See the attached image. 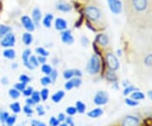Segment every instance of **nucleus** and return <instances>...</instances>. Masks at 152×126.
Returning <instances> with one entry per match:
<instances>
[{
	"mask_svg": "<svg viewBox=\"0 0 152 126\" xmlns=\"http://www.w3.org/2000/svg\"><path fill=\"white\" fill-rule=\"evenodd\" d=\"M60 126H69V125H68L67 124H63V125H61Z\"/></svg>",
	"mask_w": 152,
	"mask_h": 126,
	"instance_id": "59",
	"label": "nucleus"
},
{
	"mask_svg": "<svg viewBox=\"0 0 152 126\" xmlns=\"http://www.w3.org/2000/svg\"><path fill=\"white\" fill-rule=\"evenodd\" d=\"M107 2L109 8L113 14L118 15L122 11V4L119 0H107Z\"/></svg>",
	"mask_w": 152,
	"mask_h": 126,
	"instance_id": "7",
	"label": "nucleus"
},
{
	"mask_svg": "<svg viewBox=\"0 0 152 126\" xmlns=\"http://www.w3.org/2000/svg\"><path fill=\"white\" fill-rule=\"evenodd\" d=\"M26 103H27L28 106H33V105L36 104V103L31 98H28L26 100Z\"/></svg>",
	"mask_w": 152,
	"mask_h": 126,
	"instance_id": "51",
	"label": "nucleus"
},
{
	"mask_svg": "<svg viewBox=\"0 0 152 126\" xmlns=\"http://www.w3.org/2000/svg\"><path fill=\"white\" fill-rule=\"evenodd\" d=\"M23 110H24V112H25L26 114H28L29 116L33 114V110L31 108V106H28V105L27 106H25V107H24V108H23Z\"/></svg>",
	"mask_w": 152,
	"mask_h": 126,
	"instance_id": "43",
	"label": "nucleus"
},
{
	"mask_svg": "<svg viewBox=\"0 0 152 126\" xmlns=\"http://www.w3.org/2000/svg\"><path fill=\"white\" fill-rule=\"evenodd\" d=\"M9 118V113L8 112H0V121L4 124L6 122V119Z\"/></svg>",
	"mask_w": 152,
	"mask_h": 126,
	"instance_id": "32",
	"label": "nucleus"
},
{
	"mask_svg": "<svg viewBox=\"0 0 152 126\" xmlns=\"http://www.w3.org/2000/svg\"><path fill=\"white\" fill-rule=\"evenodd\" d=\"M38 62L39 63H42V64H44L46 62V57H43V56H39L37 58Z\"/></svg>",
	"mask_w": 152,
	"mask_h": 126,
	"instance_id": "50",
	"label": "nucleus"
},
{
	"mask_svg": "<svg viewBox=\"0 0 152 126\" xmlns=\"http://www.w3.org/2000/svg\"><path fill=\"white\" fill-rule=\"evenodd\" d=\"M15 43V37L13 33L9 32L6 34L1 41V46L4 48H10L13 47Z\"/></svg>",
	"mask_w": 152,
	"mask_h": 126,
	"instance_id": "5",
	"label": "nucleus"
},
{
	"mask_svg": "<svg viewBox=\"0 0 152 126\" xmlns=\"http://www.w3.org/2000/svg\"><path fill=\"white\" fill-rule=\"evenodd\" d=\"M20 81L22 83L26 84V83L30 82L31 79H30V77H28L27 75H22L20 77Z\"/></svg>",
	"mask_w": 152,
	"mask_h": 126,
	"instance_id": "42",
	"label": "nucleus"
},
{
	"mask_svg": "<svg viewBox=\"0 0 152 126\" xmlns=\"http://www.w3.org/2000/svg\"><path fill=\"white\" fill-rule=\"evenodd\" d=\"M106 60H107V64L108 65L110 70L114 71V70H118V68L119 67V63H118V59L112 53H107L106 54Z\"/></svg>",
	"mask_w": 152,
	"mask_h": 126,
	"instance_id": "4",
	"label": "nucleus"
},
{
	"mask_svg": "<svg viewBox=\"0 0 152 126\" xmlns=\"http://www.w3.org/2000/svg\"><path fill=\"white\" fill-rule=\"evenodd\" d=\"M64 92H63V91H58V92H57L56 93L53 95L52 100H53L54 103H59L62 99L64 98Z\"/></svg>",
	"mask_w": 152,
	"mask_h": 126,
	"instance_id": "17",
	"label": "nucleus"
},
{
	"mask_svg": "<svg viewBox=\"0 0 152 126\" xmlns=\"http://www.w3.org/2000/svg\"><path fill=\"white\" fill-rule=\"evenodd\" d=\"M96 41H97V42L101 46H107V44L109 43V39L107 37V35H105V34H101V35H99L97 37V38H96Z\"/></svg>",
	"mask_w": 152,
	"mask_h": 126,
	"instance_id": "15",
	"label": "nucleus"
},
{
	"mask_svg": "<svg viewBox=\"0 0 152 126\" xmlns=\"http://www.w3.org/2000/svg\"><path fill=\"white\" fill-rule=\"evenodd\" d=\"M41 17H42L41 10H40L38 8H36V9L32 11L33 23H34L36 26H38V25H39V22H40V20H41Z\"/></svg>",
	"mask_w": 152,
	"mask_h": 126,
	"instance_id": "14",
	"label": "nucleus"
},
{
	"mask_svg": "<svg viewBox=\"0 0 152 126\" xmlns=\"http://www.w3.org/2000/svg\"><path fill=\"white\" fill-rule=\"evenodd\" d=\"M106 79L109 81L114 82V81H117V76H116V75L114 74V72L113 70H109L106 74Z\"/></svg>",
	"mask_w": 152,
	"mask_h": 126,
	"instance_id": "22",
	"label": "nucleus"
},
{
	"mask_svg": "<svg viewBox=\"0 0 152 126\" xmlns=\"http://www.w3.org/2000/svg\"><path fill=\"white\" fill-rule=\"evenodd\" d=\"M74 74H75V75L78 77H80L82 75V73L80 70H74Z\"/></svg>",
	"mask_w": 152,
	"mask_h": 126,
	"instance_id": "53",
	"label": "nucleus"
},
{
	"mask_svg": "<svg viewBox=\"0 0 152 126\" xmlns=\"http://www.w3.org/2000/svg\"><path fill=\"white\" fill-rule=\"evenodd\" d=\"M33 92V90L31 87H28L26 89H25L23 91V94L25 97H29V96H31V94Z\"/></svg>",
	"mask_w": 152,
	"mask_h": 126,
	"instance_id": "40",
	"label": "nucleus"
},
{
	"mask_svg": "<svg viewBox=\"0 0 152 126\" xmlns=\"http://www.w3.org/2000/svg\"><path fill=\"white\" fill-rule=\"evenodd\" d=\"M131 98L133 100H142L145 98V95L144 93H142L140 92H133L131 95Z\"/></svg>",
	"mask_w": 152,
	"mask_h": 126,
	"instance_id": "24",
	"label": "nucleus"
},
{
	"mask_svg": "<svg viewBox=\"0 0 152 126\" xmlns=\"http://www.w3.org/2000/svg\"><path fill=\"white\" fill-rule=\"evenodd\" d=\"M149 97H151V99L152 100V91H151V92H149Z\"/></svg>",
	"mask_w": 152,
	"mask_h": 126,
	"instance_id": "57",
	"label": "nucleus"
},
{
	"mask_svg": "<svg viewBox=\"0 0 152 126\" xmlns=\"http://www.w3.org/2000/svg\"><path fill=\"white\" fill-rule=\"evenodd\" d=\"M53 19V16L51 15V14H48L46 15V16L44 17L43 19V25L46 27L49 28L51 26V24H52V21Z\"/></svg>",
	"mask_w": 152,
	"mask_h": 126,
	"instance_id": "19",
	"label": "nucleus"
},
{
	"mask_svg": "<svg viewBox=\"0 0 152 126\" xmlns=\"http://www.w3.org/2000/svg\"><path fill=\"white\" fill-rule=\"evenodd\" d=\"M22 40H23V42L26 45H30L32 42L33 37L30 33H25L22 37Z\"/></svg>",
	"mask_w": 152,
	"mask_h": 126,
	"instance_id": "20",
	"label": "nucleus"
},
{
	"mask_svg": "<svg viewBox=\"0 0 152 126\" xmlns=\"http://www.w3.org/2000/svg\"><path fill=\"white\" fill-rule=\"evenodd\" d=\"M65 119H66V117L64 114H59L58 116V119L59 122H63V121H64L65 120Z\"/></svg>",
	"mask_w": 152,
	"mask_h": 126,
	"instance_id": "49",
	"label": "nucleus"
},
{
	"mask_svg": "<svg viewBox=\"0 0 152 126\" xmlns=\"http://www.w3.org/2000/svg\"><path fill=\"white\" fill-rule=\"evenodd\" d=\"M82 42H83V45L84 46H86V45H88V43H89V42H88V39L86 38V37H83L82 38Z\"/></svg>",
	"mask_w": 152,
	"mask_h": 126,
	"instance_id": "54",
	"label": "nucleus"
},
{
	"mask_svg": "<svg viewBox=\"0 0 152 126\" xmlns=\"http://www.w3.org/2000/svg\"><path fill=\"white\" fill-rule=\"evenodd\" d=\"M16 120V116H9V118L6 119V125L7 126H13Z\"/></svg>",
	"mask_w": 152,
	"mask_h": 126,
	"instance_id": "27",
	"label": "nucleus"
},
{
	"mask_svg": "<svg viewBox=\"0 0 152 126\" xmlns=\"http://www.w3.org/2000/svg\"><path fill=\"white\" fill-rule=\"evenodd\" d=\"M64 86H65V88L67 89V90H71L72 88L75 87V86H74V84H73V82H72V81H71V80L69 81H68V82L66 83Z\"/></svg>",
	"mask_w": 152,
	"mask_h": 126,
	"instance_id": "47",
	"label": "nucleus"
},
{
	"mask_svg": "<svg viewBox=\"0 0 152 126\" xmlns=\"http://www.w3.org/2000/svg\"><path fill=\"white\" fill-rule=\"evenodd\" d=\"M13 67H14V69H16V67H17V64H13Z\"/></svg>",
	"mask_w": 152,
	"mask_h": 126,
	"instance_id": "58",
	"label": "nucleus"
},
{
	"mask_svg": "<svg viewBox=\"0 0 152 126\" xmlns=\"http://www.w3.org/2000/svg\"><path fill=\"white\" fill-rule=\"evenodd\" d=\"M38 124H39V121L32 120V121H31V126H37Z\"/></svg>",
	"mask_w": 152,
	"mask_h": 126,
	"instance_id": "55",
	"label": "nucleus"
},
{
	"mask_svg": "<svg viewBox=\"0 0 152 126\" xmlns=\"http://www.w3.org/2000/svg\"><path fill=\"white\" fill-rule=\"evenodd\" d=\"M102 114H103V110L102 109V108H95V109L90 111L87 114V115L89 116L90 118L96 119V118H98V117L102 115Z\"/></svg>",
	"mask_w": 152,
	"mask_h": 126,
	"instance_id": "16",
	"label": "nucleus"
},
{
	"mask_svg": "<svg viewBox=\"0 0 152 126\" xmlns=\"http://www.w3.org/2000/svg\"><path fill=\"white\" fill-rule=\"evenodd\" d=\"M10 109L14 112V113H20V105L19 103H12L10 105Z\"/></svg>",
	"mask_w": 152,
	"mask_h": 126,
	"instance_id": "25",
	"label": "nucleus"
},
{
	"mask_svg": "<svg viewBox=\"0 0 152 126\" xmlns=\"http://www.w3.org/2000/svg\"><path fill=\"white\" fill-rule=\"evenodd\" d=\"M50 76H51V81H52V82H55V81H56V79H57V77H58V72L56 71L55 70H53L52 72L50 73Z\"/></svg>",
	"mask_w": 152,
	"mask_h": 126,
	"instance_id": "41",
	"label": "nucleus"
},
{
	"mask_svg": "<svg viewBox=\"0 0 152 126\" xmlns=\"http://www.w3.org/2000/svg\"><path fill=\"white\" fill-rule=\"evenodd\" d=\"M4 57L9 59H14L15 58V51L14 49H5L3 52Z\"/></svg>",
	"mask_w": 152,
	"mask_h": 126,
	"instance_id": "18",
	"label": "nucleus"
},
{
	"mask_svg": "<svg viewBox=\"0 0 152 126\" xmlns=\"http://www.w3.org/2000/svg\"><path fill=\"white\" fill-rule=\"evenodd\" d=\"M124 9L131 27L138 32L152 26V0H124Z\"/></svg>",
	"mask_w": 152,
	"mask_h": 126,
	"instance_id": "1",
	"label": "nucleus"
},
{
	"mask_svg": "<svg viewBox=\"0 0 152 126\" xmlns=\"http://www.w3.org/2000/svg\"><path fill=\"white\" fill-rule=\"evenodd\" d=\"M41 83H42V85H43V86H48V85L52 83L51 78L48 76L43 77V78H42V80H41Z\"/></svg>",
	"mask_w": 152,
	"mask_h": 126,
	"instance_id": "34",
	"label": "nucleus"
},
{
	"mask_svg": "<svg viewBox=\"0 0 152 126\" xmlns=\"http://www.w3.org/2000/svg\"><path fill=\"white\" fill-rule=\"evenodd\" d=\"M48 94H49V91L48 89H47V88H44L43 90H42V92H41V97H42V99L43 100V101H46L48 97Z\"/></svg>",
	"mask_w": 152,
	"mask_h": 126,
	"instance_id": "31",
	"label": "nucleus"
},
{
	"mask_svg": "<svg viewBox=\"0 0 152 126\" xmlns=\"http://www.w3.org/2000/svg\"><path fill=\"white\" fill-rule=\"evenodd\" d=\"M65 120H66V124H67L69 126H75V125H74V121H73V119H71L70 117L66 118Z\"/></svg>",
	"mask_w": 152,
	"mask_h": 126,
	"instance_id": "48",
	"label": "nucleus"
},
{
	"mask_svg": "<svg viewBox=\"0 0 152 126\" xmlns=\"http://www.w3.org/2000/svg\"><path fill=\"white\" fill-rule=\"evenodd\" d=\"M15 88L18 90L19 92H23L25 89H26V84L25 83H17L15 84Z\"/></svg>",
	"mask_w": 152,
	"mask_h": 126,
	"instance_id": "35",
	"label": "nucleus"
},
{
	"mask_svg": "<svg viewBox=\"0 0 152 126\" xmlns=\"http://www.w3.org/2000/svg\"><path fill=\"white\" fill-rule=\"evenodd\" d=\"M59 121L58 119H56L54 117H52L51 119H50V121H49V124H50V125L51 126H58L59 125Z\"/></svg>",
	"mask_w": 152,
	"mask_h": 126,
	"instance_id": "38",
	"label": "nucleus"
},
{
	"mask_svg": "<svg viewBox=\"0 0 152 126\" xmlns=\"http://www.w3.org/2000/svg\"><path fill=\"white\" fill-rule=\"evenodd\" d=\"M37 111L38 112V114L40 116L44 115V114H45V111L43 110L42 106H38V107H37Z\"/></svg>",
	"mask_w": 152,
	"mask_h": 126,
	"instance_id": "46",
	"label": "nucleus"
},
{
	"mask_svg": "<svg viewBox=\"0 0 152 126\" xmlns=\"http://www.w3.org/2000/svg\"><path fill=\"white\" fill-rule=\"evenodd\" d=\"M71 81H72V82L74 84V86L75 87H79L81 85V80L80 78H74Z\"/></svg>",
	"mask_w": 152,
	"mask_h": 126,
	"instance_id": "39",
	"label": "nucleus"
},
{
	"mask_svg": "<svg viewBox=\"0 0 152 126\" xmlns=\"http://www.w3.org/2000/svg\"><path fill=\"white\" fill-rule=\"evenodd\" d=\"M11 28L7 26H4V25H0V37H4L6 34L10 32Z\"/></svg>",
	"mask_w": 152,
	"mask_h": 126,
	"instance_id": "21",
	"label": "nucleus"
},
{
	"mask_svg": "<svg viewBox=\"0 0 152 126\" xmlns=\"http://www.w3.org/2000/svg\"><path fill=\"white\" fill-rule=\"evenodd\" d=\"M140 120L135 116H127L122 122V126H139Z\"/></svg>",
	"mask_w": 152,
	"mask_h": 126,
	"instance_id": "8",
	"label": "nucleus"
},
{
	"mask_svg": "<svg viewBox=\"0 0 152 126\" xmlns=\"http://www.w3.org/2000/svg\"><path fill=\"white\" fill-rule=\"evenodd\" d=\"M21 23L23 26L28 30L29 32H32L35 30V24L33 23L31 19L27 15H24L21 18Z\"/></svg>",
	"mask_w": 152,
	"mask_h": 126,
	"instance_id": "9",
	"label": "nucleus"
},
{
	"mask_svg": "<svg viewBox=\"0 0 152 126\" xmlns=\"http://www.w3.org/2000/svg\"><path fill=\"white\" fill-rule=\"evenodd\" d=\"M85 14L86 16L91 21L96 24H102L104 21L103 14L102 10L96 5H88L85 9Z\"/></svg>",
	"mask_w": 152,
	"mask_h": 126,
	"instance_id": "2",
	"label": "nucleus"
},
{
	"mask_svg": "<svg viewBox=\"0 0 152 126\" xmlns=\"http://www.w3.org/2000/svg\"><path fill=\"white\" fill-rule=\"evenodd\" d=\"M36 52L38 54H40V56H43V57H46L48 55V52H47L46 50L42 48H37L36 49Z\"/></svg>",
	"mask_w": 152,
	"mask_h": 126,
	"instance_id": "33",
	"label": "nucleus"
},
{
	"mask_svg": "<svg viewBox=\"0 0 152 126\" xmlns=\"http://www.w3.org/2000/svg\"><path fill=\"white\" fill-rule=\"evenodd\" d=\"M1 81H2L3 85H8L9 84V80H8L7 77H3L2 80H1Z\"/></svg>",
	"mask_w": 152,
	"mask_h": 126,
	"instance_id": "52",
	"label": "nucleus"
},
{
	"mask_svg": "<svg viewBox=\"0 0 152 126\" xmlns=\"http://www.w3.org/2000/svg\"><path fill=\"white\" fill-rule=\"evenodd\" d=\"M66 112H67V114L69 115L73 116L75 115L76 113H77V109H76V108H74V107H69L67 108V110H66Z\"/></svg>",
	"mask_w": 152,
	"mask_h": 126,
	"instance_id": "37",
	"label": "nucleus"
},
{
	"mask_svg": "<svg viewBox=\"0 0 152 126\" xmlns=\"http://www.w3.org/2000/svg\"><path fill=\"white\" fill-rule=\"evenodd\" d=\"M29 61H30V64H31V65L32 66L33 68L34 67H37L38 64H39V62H38V59H37V57L36 56H30V58H29Z\"/></svg>",
	"mask_w": 152,
	"mask_h": 126,
	"instance_id": "28",
	"label": "nucleus"
},
{
	"mask_svg": "<svg viewBox=\"0 0 152 126\" xmlns=\"http://www.w3.org/2000/svg\"><path fill=\"white\" fill-rule=\"evenodd\" d=\"M134 90H136V88H134V86H128V87H126L124 89V94L126 96V95L129 94L130 92H134Z\"/></svg>",
	"mask_w": 152,
	"mask_h": 126,
	"instance_id": "44",
	"label": "nucleus"
},
{
	"mask_svg": "<svg viewBox=\"0 0 152 126\" xmlns=\"http://www.w3.org/2000/svg\"><path fill=\"white\" fill-rule=\"evenodd\" d=\"M30 54H31V51L29 49H26L23 52V55H22V59H23V63L25 66L28 68L29 70H33L32 66L31 65L30 61H29V58H30Z\"/></svg>",
	"mask_w": 152,
	"mask_h": 126,
	"instance_id": "10",
	"label": "nucleus"
},
{
	"mask_svg": "<svg viewBox=\"0 0 152 126\" xmlns=\"http://www.w3.org/2000/svg\"><path fill=\"white\" fill-rule=\"evenodd\" d=\"M55 27L58 31H64L67 28V22L62 18H58L55 21Z\"/></svg>",
	"mask_w": 152,
	"mask_h": 126,
	"instance_id": "12",
	"label": "nucleus"
},
{
	"mask_svg": "<svg viewBox=\"0 0 152 126\" xmlns=\"http://www.w3.org/2000/svg\"><path fill=\"white\" fill-rule=\"evenodd\" d=\"M9 93H10V97H12V98L14 99L18 98V97H20V92H19L18 90H16V89H11V90H10Z\"/></svg>",
	"mask_w": 152,
	"mask_h": 126,
	"instance_id": "26",
	"label": "nucleus"
},
{
	"mask_svg": "<svg viewBox=\"0 0 152 126\" xmlns=\"http://www.w3.org/2000/svg\"><path fill=\"white\" fill-rule=\"evenodd\" d=\"M101 70V61L96 55H92L87 65V71L91 75H96Z\"/></svg>",
	"mask_w": 152,
	"mask_h": 126,
	"instance_id": "3",
	"label": "nucleus"
},
{
	"mask_svg": "<svg viewBox=\"0 0 152 126\" xmlns=\"http://www.w3.org/2000/svg\"><path fill=\"white\" fill-rule=\"evenodd\" d=\"M61 37H62V41L67 44L73 43L74 42V37H72L71 32L69 31H64L61 33Z\"/></svg>",
	"mask_w": 152,
	"mask_h": 126,
	"instance_id": "11",
	"label": "nucleus"
},
{
	"mask_svg": "<svg viewBox=\"0 0 152 126\" xmlns=\"http://www.w3.org/2000/svg\"><path fill=\"white\" fill-rule=\"evenodd\" d=\"M56 9L58 10L62 11V12H69V11H70L72 10L71 6L69 4L64 3V2H58V3H57Z\"/></svg>",
	"mask_w": 152,
	"mask_h": 126,
	"instance_id": "13",
	"label": "nucleus"
},
{
	"mask_svg": "<svg viewBox=\"0 0 152 126\" xmlns=\"http://www.w3.org/2000/svg\"><path fill=\"white\" fill-rule=\"evenodd\" d=\"M31 99L36 103H37L41 101V95L38 92H33L32 94H31Z\"/></svg>",
	"mask_w": 152,
	"mask_h": 126,
	"instance_id": "29",
	"label": "nucleus"
},
{
	"mask_svg": "<svg viewBox=\"0 0 152 126\" xmlns=\"http://www.w3.org/2000/svg\"><path fill=\"white\" fill-rule=\"evenodd\" d=\"M108 102V95L105 92H98L94 97V103L96 105H104Z\"/></svg>",
	"mask_w": 152,
	"mask_h": 126,
	"instance_id": "6",
	"label": "nucleus"
},
{
	"mask_svg": "<svg viewBox=\"0 0 152 126\" xmlns=\"http://www.w3.org/2000/svg\"><path fill=\"white\" fill-rule=\"evenodd\" d=\"M125 102H126L127 104L129 105L131 107H134V106H137V105H138V103L135 102V101H134L133 99H126Z\"/></svg>",
	"mask_w": 152,
	"mask_h": 126,
	"instance_id": "45",
	"label": "nucleus"
},
{
	"mask_svg": "<svg viewBox=\"0 0 152 126\" xmlns=\"http://www.w3.org/2000/svg\"><path fill=\"white\" fill-rule=\"evenodd\" d=\"M86 105L84 104L82 102L78 101V102L76 103V109H77V112H79V113H80V114H83V113L86 111Z\"/></svg>",
	"mask_w": 152,
	"mask_h": 126,
	"instance_id": "23",
	"label": "nucleus"
},
{
	"mask_svg": "<svg viewBox=\"0 0 152 126\" xmlns=\"http://www.w3.org/2000/svg\"><path fill=\"white\" fill-rule=\"evenodd\" d=\"M53 70V69H52V67L48 64H43L42 67V71L43 72L44 74H46V75H50V73L52 72Z\"/></svg>",
	"mask_w": 152,
	"mask_h": 126,
	"instance_id": "30",
	"label": "nucleus"
},
{
	"mask_svg": "<svg viewBox=\"0 0 152 126\" xmlns=\"http://www.w3.org/2000/svg\"><path fill=\"white\" fill-rule=\"evenodd\" d=\"M37 126H46V125L44 123H42V122H39V124L37 125Z\"/></svg>",
	"mask_w": 152,
	"mask_h": 126,
	"instance_id": "56",
	"label": "nucleus"
},
{
	"mask_svg": "<svg viewBox=\"0 0 152 126\" xmlns=\"http://www.w3.org/2000/svg\"><path fill=\"white\" fill-rule=\"evenodd\" d=\"M74 75H75L74 70H66V71L64 72V77L65 79H70V78H72Z\"/></svg>",
	"mask_w": 152,
	"mask_h": 126,
	"instance_id": "36",
	"label": "nucleus"
}]
</instances>
